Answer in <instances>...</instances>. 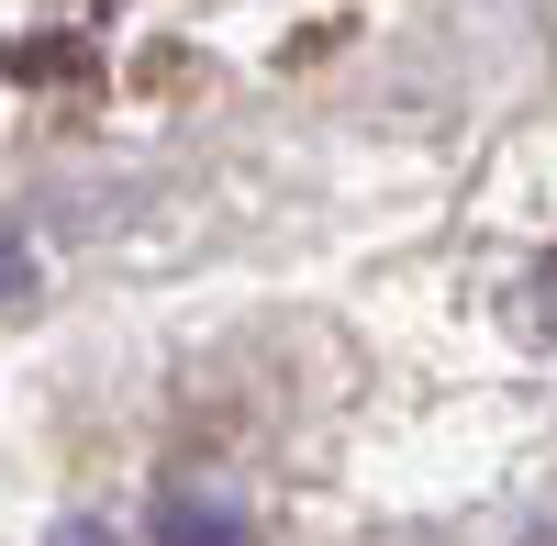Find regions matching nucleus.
<instances>
[{
    "label": "nucleus",
    "mask_w": 557,
    "mask_h": 546,
    "mask_svg": "<svg viewBox=\"0 0 557 546\" xmlns=\"http://www.w3.org/2000/svg\"><path fill=\"white\" fill-rule=\"evenodd\" d=\"M535 335H557V257H546V280H535V312H524Z\"/></svg>",
    "instance_id": "7ed1b4c3"
},
{
    "label": "nucleus",
    "mask_w": 557,
    "mask_h": 546,
    "mask_svg": "<svg viewBox=\"0 0 557 546\" xmlns=\"http://www.w3.org/2000/svg\"><path fill=\"white\" fill-rule=\"evenodd\" d=\"M157 546H257V513L223 480H168L157 491Z\"/></svg>",
    "instance_id": "f257e3e1"
},
{
    "label": "nucleus",
    "mask_w": 557,
    "mask_h": 546,
    "mask_svg": "<svg viewBox=\"0 0 557 546\" xmlns=\"http://www.w3.org/2000/svg\"><path fill=\"white\" fill-rule=\"evenodd\" d=\"M34 280V246H23V223H0V301H12Z\"/></svg>",
    "instance_id": "f03ea898"
},
{
    "label": "nucleus",
    "mask_w": 557,
    "mask_h": 546,
    "mask_svg": "<svg viewBox=\"0 0 557 546\" xmlns=\"http://www.w3.org/2000/svg\"><path fill=\"white\" fill-rule=\"evenodd\" d=\"M57 546H112V535L101 524H57Z\"/></svg>",
    "instance_id": "20e7f679"
}]
</instances>
